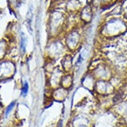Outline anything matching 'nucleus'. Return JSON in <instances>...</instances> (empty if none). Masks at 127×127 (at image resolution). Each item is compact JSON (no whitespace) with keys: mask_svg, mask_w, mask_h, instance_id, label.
I'll return each mask as SVG.
<instances>
[{"mask_svg":"<svg viewBox=\"0 0 127 127\" xmlns=\"http://www.w3.org/2000/svg\"><path fill=\"white\" fill-rule=\"evenodd\" d=\"M14 65L8 61L0 63V80L9 78L14 73Z\"/></svg>","mask_w":127,"mask_h":127,"instance_id":"f257e3e1","label":"nucleus"},{"mask_svg":"<svg viewBox=\"0 0 127 127\" xmlns=\"http://www.w3.org/2000/svg\"><path fill=\"white\" fill-rule=\"evenodd\" d=\"M95 89L101 95H108L113 91V85L108 80H97L95 83Z\"/></svg>","mask_w":127,"mask_h":127,"instance_id":"f03ea898","label":"nucleus"},{"mask_svg":"<svg viewBox=\"0 0 127 127\" xmlns=\"http://www.w3.org/2000/svg\"><path fill=\"white\" fill-rule=\"evenodd\" d=\"M95 78L93 74H87L82 80V84L86 87H95Z\"/></svg>","mask_w":127,"mask_h":127,"instance_id":"7ed1b4c3","label":"nucleus"},{"mask_svg":"<svg viewBox=\"0 0 127 127\" xmlns=\"http://www.w3.org/2000/svg\"><path fill=\"white\" fill-rule=\"evenodd\" d=\"M73 81V78L71 74H69V73L65 74V75L63 76L60 85H62L63 88L66 89V88H69L72 86Z\"/></svg>","mask_w":127,"mask_h":127,"instance_id":"20e7f679","label":"nucleus"},{"mask_svg":"<svg viewBox=\"0 0 127 127\" xmlns=\"http://www.w3.org/2000/svg\"><path fill=\"white\" fill-rule=\"evenodd\" d=\"M28 89H29V86H28V84H27V82H25L24 84L22 86V89H21V93L23 95H26L27 92H28Z\"/></svg>","mask_w":127,"mask_h":127,"instance_id":"39448f33","label":"nucleus"},{"mask_svg":"<svg viewBox=\"0 0 127 127\" xmlns=\"http://www.w3.org/2000/svg\"><path fill=\"white\" fill-rule=\"evenodd\" d=\"M15 101H13V102H11L10 104H9V106L6 108V109H5V116H7V115L10 113V112L12 111V109L13 108V107L15 106Z\"/></svg>","mask_w":127,"mask_h":127,"instance_id":"423d86ee","label":"nucleus"},{"mask_svg":"<svg viewBox=\"0 0 127 127\" xmlns=\"http://www.w3.org/2000/svg\"><path fill=\"white\" fill-rule=\"evenodd\" d=\"M25 45H26V40H25V37H24V36L23 35V36H22V38H21L20 48H21V49H22V50H23L24 52L25 51Z\"/></svg>","mask_w":127,"mask_h":127,"instance_id":"0eeeda50","label":"nucleus"},{"mask_svg":"<svg viewBox=\"0 0 127 127\" xmlns=\"http://www.w3.org/2000/svg\"><path fill=\"white\" fill-rule=\"evenodd\" d=\"M3 56V48L2 46H0V59Z\"/></svg>","mask_w":127,"mask_h":127,"instance_id":"6e6552de","label":"nucleus"}]
</instances>
